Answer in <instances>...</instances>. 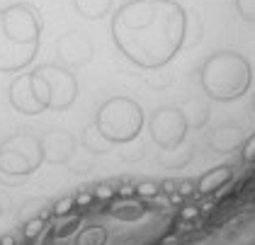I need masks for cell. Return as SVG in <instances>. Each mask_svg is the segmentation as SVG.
Masks as SVG:
<instances>
[{"instance_id": "obj_17", "label": "cell", "mask_w": 255, "mask_h": 245, "mask_svg": "<svg viewBox=\"0 0 255 245\" xmlns=\"http://www.w3.org/2000/svg\"><path fill=\"white\" fill-rule=\"evenodd\" d=\"M41 228H44V216H37V219H32V221H27L24 224V238H37L41 233Z\"/></svg>"}, {"instance_id": "obj_11", "label": "cell", "mask_w": 255, "mask_h": 245, "mask_svg": "<svg viewBox=\"0 0 255 245\" xmlns=\"http://www.w3.org/2000/svg\"><path fill=\"white\" fill-rule=\"evenodd\" d=\"M231 180H234V170H231V165H219V168L209 170L207 175L199 177L197 192H199V194H212L216 189H224Z\"/></svg>"}, {"instance_id": "obj_15", "label": "cell", "mask_w": 255, "mask_h": 245, "mask_svg": "<svg viewBox=\"0 0 255 245\" xmlns=\"http://www.w3.org/2000/svg\"><path fill=\"white\" fill-rule=\"evenodd\" d=\"M83 143H85V148L88 151H95V153H107V146H110V141H105L100 131L95 129V124H90L85 133H83Z\"/></svg>"}, {"instance_id": "obj_12", "label": "cell", "mask_w": 255, "mask_h": 245, "mask_svg": "<svg viewBox=\"0 0 255 245\" xmlns=\"http://www.w3.org/2000/svg\"><path fill=\"white\" fill-rule=\"evenodd\" d=\"M115 0H73V7L80 17L85 19H102L105 15H110Z\"/></svg>"}, {"instance_id": "obj_25", "label": "cell", "mask_w": 255, "mask_h": 245, "mask_svg": "<svg viewBox=\"0 0 255 245\" xmlns=\"http://www.w3.org/2000/svg\"><path fill=\"white\" fill-rule=\"evenodd\" d=\"M253 107H255V95H253Z\"/></svg>"}, {"instance_id": "obj_4", "label": "cell", "mask_w": 255, "mask_h": 245, "mask_svg": "<svg viewBox=\"0 0 255 245\" xmlns=\"http://www.w3.org/2000/svg\"><path fill=\"white\" fill-rule=\"evenodd\" d=\"M27 76H29L32 95H34L37 105L41 107V112H46V110L63 112L78 97V80L66 66L44 63Z\"/></svg>"}, {"instance_id": "obj_20", "label": "cell", "mask_w": 255, "mask_h": 245, "mask_svg": "<svg viewBox=\"0 0 255 245\" xmlns=\"http://www.w3.org/2000/svg\"><path fill=\"white\" fill-rule=\"evenodd\" d=\"M243 160H246V163H255V133L246 141V146H243Z\"/></svg>"}, {"instance_id": "obj_9", "label": "cell", "mask_w": 255, "mask_h": 245, "mask_svg": "<svg viewBox=\"0 0 255 245\" xmlns=\"http://www.w3.org/2000/svg\"><path fill=\"white\" fill-rule=\"evenodd\" d=\"M76 148V141L68 131H49L41 136V153H44V160H51V163H66L71 160Z\"/></svg>"}, {"instance_id": "obj_2", "label": "cell", "mask_w": 255, "mask_h": 245, "mask_svg": "<svg viewBox=\"0 0 255 245\" xmlns=\"http://www.w3.org/2000/svg\"><path fill=\"white\" fill-rule=\"evenodd\" d=\"M41 17L29 2H15L0 10V73L24 71L39 51Z\"/></svg>"}, {"instance_id": "obj_8", "label": "cell", "mask_w": 255, "mask_h": 245, "mask_svg": "<svg viewBox=\"0 0 255 245\" xmlns=\"http://www.w3.org/2000/svg\"><path fill=\"white\" fill-rule=\"evenodd\" d=\"M56 54L66 68H80L93 58V41L85 32H66L56 41Z\"/></svg>"}, {"instance_id": "obj_6", "label": "cell", "mask_w": 255, "mask_h": 245, "mask_svg": "<svg viewBox=\"0 0 255 245\" xmlns=\"http://www.w3.org/2000/svg\"><path fill=\"white\" fill-rule=\"evenodd\" d=\"M41 160H44L41 138H37L34 133H12L0 143V175H12L24 180L27 175L39 170Z\"/></svg>"}, {"instance_id": "obj_16", "label": "cell", "mask_w": 255, "mask_h": 245, "mask_svg": "<svg viewBox=\"0 0 255 245\" xmlns=\"http://www.w3.org/2000/svg\"><path fill=\"white\" fill-rule=\"evenodd\" d=\"M73 207H76V197H66V199H61V202H56L51 207V214L54 216H66V214H71Z\"/></svg>"}, {"instance_id": "obj_22", "label": "cell", "mask_w": 255, "mask_h": 245, "mask_svg": "<svg viewBox=\"0 0 255 245\" xmlns=\"http://www.w3.org/2000/svg\"><path fill=\"white\" fill-rule=\"evenodd\" d=\"M95 197H100V199H102V197H112V189L110 187H98L95 189Z\"/></svg>"}, {"instance_id": "obj_19", "label": "cell", "mask_w": 255, "mask_h": 245, "mask_svg": "<svg viewBox=\"0 0 255 245\" xmlns=\"http://www.w3.org/2000/svg\"><path fill=\"white\" fill-rule=\"evenodd\" d=\"M158 192H160V185H156V182H141V185L136 187V194L138 197H143V199L156 197Z\"/></svg>"}, {"instance_id": "obj_7", "label": "cell", "mask_w": 255, "mask_h": 245, "mask_svg": "<svg viewBox=\"0 0 255 245\" xmlns=\"http://www.w3.org/2000/svg\"><path fill=\"white\" fill-rule=\"evenodd\" d=\"M148 129H151V136H153L158 148L160 151H170V148H177L185 141L187 122L175 107H160L151 117Z\"/></svg>"}, {"instance_id": "obj_14", "label": "cell", "mask_w": 255, "mask_h": 245, "mask_svg": "<svg viewBox=\"0 0 255 245\" xmlns=\"http://www.w3.org/2000/svg\"><path fill=\"white\" fill-rule=\"evenodd\" d=\"M202 39V19L197 15H190L185 17V37H182V49H190V46H197Z\"/></svg>"}, {"instance_id": "obj_13", "label": "cell", "mask_w": 255, "mask_h": 245, "mask_svg": "<svg viewBox=\"0 0 255 245\" xmlns=\"http://www.w3.org/2000/svg\"><path fill=\"white\" fill-rule=\"evenodd\" d=\"M180 114L185 117L187 122V129H199L207 119H209V107L199 100H187L182 107H180Z\"/></svg>"}, {"instance_id": "obj_23", "label": "cell", "mask_w": 255, "mask_h": 245, "mask_svg": "<svg viewBox=\"0 0 255 245\" xmlns=\"http://www.w3.org/2000/svg\"><path fill=\"white\" fill-rule=\"evenodd\" d=\"M90 199H93V194H80V197H76V207L78 204H90Z\"/></svg>"}, {"instance_id": "obj_24", "label": "cell", "mask_w": 255, "mask_h": 245, "mask_svg": "<svg viewBox=\"0 0 255 245\" xmlns=\"http://www.w3.org/2000/svg\"><path fill=\"white\" fill-rule=\"evenodd\" d=\"M0 245H15V238H12V236H5V238L0 241Z\"/></svg>"}, {"instance_id": "obj_1", "label": "cell", "mask_w": 255, "mask_h": 245, "mask_svg": "<svg viewBox=\"0 0 255 245\" xmlns=\"http://www.w3.org/2000/svg\"><path fill=\"white\" fill-rule=\"evenodd\" d=\"M185 17L175 0H129L112 17V39L134 66L156 71L182 49Z\"/></svg>"}, {"instance_id": "obj_5", "label": "cell", "mask_w": 255, "mask_h": 245, "mask_svg": "<svg viewBox=\"0 0 255 245\" xmlns=\"http://www.w3.org/2000/svg\"><path fill=\"white\" fill-rule=\"evenodd\" d=\"M95 129L110 143H129L143 129V110L131 97H110L95 117Z\"/></svg>"}, {"instance_id": "obj_21", "label": "cell", "mask_w": 255, "mask_h": 245, "mask_svg": "<svg viewBox=\"0 0 255 245\" xmlns=\"http://www.w3.org/2000/svg\"><path fill=\"white\" fill-rule=\"evenodd\" d=\"M197 214H199V211H197L195 207H185V209H182V211H180V216H182L185 221H190V219H195Z\"/></svg>"}, {"instance_id": "obj_3", "label": "cell", "mask_w": 255, "mask_h": 245, "mask_svg": "<svg viewBox=\"0 0 255 245\" xmlns=\"http://www.w3.org/2000/svg\"><path fill=\"white\" fill-rule=\"evenodd\" d=\"M199 83L204 93L214 100H236L251 85V66L238 54L221 51L204 61L199 71Z\"/></svg>"}, {"instance_id": "obj_18", "label": "cell", "mask_w": 255, "mask_h": 245, "mask_svg": "<svg viewBox=\"0 0 255 245\" xmlns=\"http://www.w3.org/2000/svg\"><path fill=\"white\" fill-rule=\"evenodd\" d=\"M236 7H238L241 17L255 22V0H236Z\"/></svg>"}, {"instance_id": "obj_10", "label": "cell", "mask_w": 255, "mask_h": 245, "mask_svg": "<svg viewBox=\"0 0 255 245\" xmlns=\"http://www.w3.org/2000/svg\"><path fill=\"white\" fill-rule=\"evenodd\" d=\"M10 105L17 110L20 114H41V107L37 105L34 95H32V88H29V76L27 73H20L10 83Z\"/></svg>"}]
</instances>
